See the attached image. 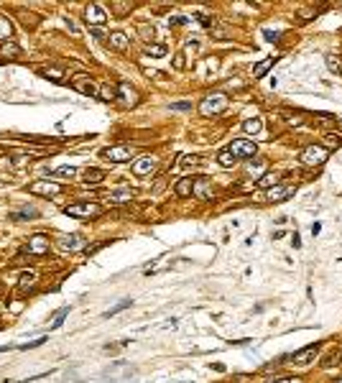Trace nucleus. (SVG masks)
Here are the masks:
<instances>
[{
	"label": "nucleus",
	"mask_w": 342,
	"mask_h": 383,
	"mask_svg": "<svg viewBox=\"0 0 342 383\" xmlns=\"http://www.w3.org/2000/svg\"><path fill=\"white\" fill-rule=\"evenodd\" d=\"M146 54H148V57H153V59H161V57H166V46L153 44V46H148V49H146Z\"/></svg>",
	"instance_id": "obj_27"
},
{
	"label": "nucleus",
	"mask_w": 342,
	"mask_h": 383,
	"mask_svg": "<svg viewBox=\"0 0 342 383\" xmlns=\"http://www.w3.org/2000/svg\"><path fill=\"white\" fill-rule=\"evenodd\" d=\"M325 138H327V146H335V149H337V146H342L340 136H332V133H327Z\"/></svg>",
	"instance_id": "obj_36"
},
{
	"label": "nucleus",
	"mask_w": 342,
	"mask_h": 383,
	"mask_svg": "<svg viewBox=\"0 0 342 383\" xmlns=\"http://www.w3.org/2000/svg\"><path fill=\"white\" fill-rule=\"evenodd\" d=\"M235 161H238V158H235L232 153L227 151V149H225V151H220V153H217V163H220L222 169H230V166H235Z\"/></svg>",
	"instance_id": "obj_22"
},
{
	"label": "nucleus",
	"mask_w": 342,
	"mask_h": 383,
	"mask_svg": "<svg viewBox=\"0 0 342 383\" xmlns=\"http://www.w3.org/2000/svg\"><path fill=\"white\" fill-rule=\"evenodd\" d=\"M105 179V171L102 169H87L84 171V181L87 184H97V181H102Z\"/></svg>",
	"instance_id": "obj_24"
},
{
	"label": "nucleus",
	"mask_w": 342,
	"mask_h": 383,
	"mask_svg": "<svg viewBox=\"0 0 342 383\" xmlns=\"http://www.w3.org/2000/svg\"><path fill=\"white\" fill-rule=\"evenodd\" d=\"M325 62H327V69H330V72H335V75L340 72V64H337V59H332V57H325Z\"/></svg>",
	"instance_id": "obj_34"
},
{
	"label": "nucleus",
	"mask_w": 342,
	"mask_h": 383,
	"mask_svg": "<svg viewBox=\"0 0 342 383\" xmlns=\"http://www.w3.org/2000/svg\"><path fill=\"white\" fill-rule=\"evenodd\" d=\"M33 286H36V273H23L21 281H18V291L21 294H28Z\"/></svg>",
	"instance_id": "obj_20"
},
{
	"label": "nucleus",
	"mask_w": 342,
	"mask_h": 383,
	"mask_svg": "<svg viewBox=\"0 0 342 383\" xmlns=\"http://www.w3.org/2000/svg\"><path fill=\"white\" fill-rule=\"evenodd\" d=\"M71 87L77 89V92H82V95H87V97H92V95H97V87H95V82L89 79L87 75H77L71 79Z\"/></svg>",
	"instance_id": "obj_12"
},
{
	"label": "nucleus",
	"mask_w": 342,
	"mask_h": 383,
	"mask_svg": "<svg viewBox=\"0 0 342 383\" xmlns=\"http://www.w3.org/2000/svg\"><path fill=\"white\" fill-rule=\"evenodd\" d=\"M131 304H133L131 299H123L120 304H115V306H113V309H107V312H105V317H113V314H118V312H123V309H128V306H131Z\"/></svg>",
	"instance_id": "obj_31"
},
{
	"label": "nucleus",
	"mask_w": 342,
	"mask_h": 383,
	"mask_svg": "<svg viewBox=\"0 0 342 383\" xmlns=\"http://www.w3.org/2000/svg\"><path fill=\"white\" fill-rule=\"evenodd\" d=\"M46 77H49L51 82H64V79H62V72H59V69H46Z\"/></svg>",
	"instance_id": "obj_35"
},
{
	"label": "nucleus",
	"mask_w": 342,
	"mask_h": 383,
	"mask_svg": "<svg viewBox=\"0 0 342 383\" xmlns=\"http://www.w3.org/2000/svg\"><path fill=\"white\" fill-rule=\"evenodd\" d=\"M291 243H294V248H299V245H301V240H299V235H296V232H294V238H291Z\"/></svg>",
	"instance_id": "obj_48"
},
{
	"label": "nucleus",
	"mask_w": 342,
	"mask_h": 383,
	"mask_svg": "<svg viewBox=\"0 0 342 383\" xmlns=\"http://www.w3.org/2000/svg\"><path fill=\"white\" fill-rule=\"evenodd\" d=\"M197 18H200V23H202V26H207V28L212 26V18H209V15H202V13H200Z\"/></svg>",
	"instance_id": "obj_42"
},
{
	"label": "nucleus",
	"mask_w": 342,
	"mask_h": 383,
	"mask_svg": "<svg viewBox=\"0 0 342 383\" xmlns=\"http://www.w3.org/2000/svg\"><path fill=\"white\" fill-rule=\"evenodd\" d=\"M189 107H192L189 102H174L171 105V110H189Z\"/></svg>",
	"instance_id": "obj_41"
},
{
	"label": "nucleus",
	"mask_w": 342,
	"mask_h": 383,
	"mask_svg": "<svg viewBox=\"0 0 342 383\" xmlns=\"http://www.w3.org/2000/svg\"><path fill=\"white\" fill-rule=\"evenodd\" d=\"M317 348H304V350H299V353H294L289 360L294 363V366H309V363H314V358H317Z\"/></svg>",
	"instance_id": "obj_13"
},
{
	"label": "nucleus",
	"mask_w": 342,
	"mask_h": 383,
	"mask_svg": "<svg viewBox=\"0 0 342 383\" xmlns=\"http://www.w3.org/2000/svg\"><path fill=\"white\" fill-rule=\"evenodd\" d=\"M194 192H197L202 199L209 197V184H207V179H197V181H194Z\"/></svg>",
	"instance_id": "obj_26"
},
{
	"label": "nucleus",
	"mask_w": 342,
	"mask_h": 383,
	"mask_svg": "<svg viewBox=\"0 0 342 383\" xmlns=\"http://www.w3.org/2000/svg\"><path fill=\"white\" fill-rule=\"evenodd\" d=\"M113 8H115V10H120V13H123V10H131V3H115V5H113Z\"/></svg>",
	"instance_id": "obj_43"
},
{
	"label": "nucleus",
	"mask_w": 342,
	"mask_h": 383,
	"mask_svg": "<svg viewBox=\"0 0 342 383\" xmlns=\"http://www.w3.org/2000/svg\"><path fill=\"white\" fill-rule=\"evenodd\" d=\"M266 39H268V41H276V39H278V33H276V31H266Z\"/></svg>",
	"instance_id": "obj_47"
},
{
	"label": "nucleus",
	"mask_w": 342,
	"mask_h": 383,
	"mask_svg": "<svg viewBox=\"0 0 342 383\" xmlns=\"http://www.w3.org/2000/svg\"><path fill=\"white\" fill-rule=\"evenodd\" d=\"M0 41H13V23L5 15H0Z\"/></svg>",
	"instance_id": "obj_21"
},
{
	"label": "nucleus",
	"mask_w": 342,
	"mask_h": 383,
	"mask_svg": "<svg viewBox=\"0 0 342 383\" xmlns=\"http://www.w3.org/2000/svg\"><path fill=\"white\" fill-rule=\"evenodd\" d=\"M335 383H342V378H340V381H335Z\"/></svg>",
	"instance_id": "obj_50"
},
{
	"label": "nucleus",
	"mask_w": 342,
	"mask_h": 383,
	"mask_svg": "<svg viewBox=\"0 0 342 383\" xmlns=\"http://www.w3.org/2000/svg\"><path fill=\"white\" fill-rule=\"evenodd\" d=\"M276 62H278V57H268V59H263V62H258L256 67H253V77L256 79H261V77H266V72L274 67Z\"/></svg>",
	"instance_id": "obj_16"
},
{
	"label": "nucleus",
	"mask_w": 342,
	"mask_h": 383,
	"mask_svg": "<svg viewBox=\"0 0 342 383\" xmlns=\"http://www.w3.org/2000/svg\"><path fill=\"white\" fill-rule=\"evenodd\" d=\"M325 366H327V368H330V366H337V355H330V358H327V363H325Z\"/></svg>",
	"instance_id": "obj_46"
},
{
	"label": "nucleus",
	"mask_w": 342,
	"mask_h": 383,
	"mask_svg": "<svg viewBox=\"0 0 342 383\" xmlns=\"http://www.w3.org/2000/svg\"><path fill=\"white\" fill-rule=\"evenodd\" d=\"M84 21L89 23V26H102L105 21H107V13H105V8L102 5H97V3H89L87 8H84Z\"/></svg>",
	"instance_id": "obj_8"
},
{
	"label": "nucleus",
	"mask_w": 342,
	"mask_h": 383,
	"mask_svg": "<svg viewBox=\"0 0 342 383\" xmlns=\"http://www.w3.org/2000/svg\"><path fill=\"white\" fill-rule=\"evenodd\" d=\"M131 199H133V192H131V189H120V192L107 194V202H110V205H125V202H131Z\"/></svg>",
	"instance_id": "obj_18"
},
{
	"label": "nucleus",
	"mask_w": 342,
	"mask_h": 383,
	"mask_svg": "<svg viewBox=\"0 0 342 383\" xmlns=\"http://www.w3.org/2000/svg\"><path fill=\"white\" fill-rule=\"evenodd\" d=\"M57 245H59L62 250H69V253H74V250H82V248H84V238H82V235H77V232H69V235H59V238H57Z\"/></svg>",
	"instance_id": "obj_10"
},
{
	"label": "nucleus",
	"mask_w": 342,
	"mask_h": 383,
	"mask_svg": "<svg viewBox=\"0 0 342 383\" xmlns=\"http://www.w3.org/2000/svg\"><path fill=\"white\" fill-rule=\"evenodd\" d=\"M74 174H77V169H74V166H62V169H57L51 176H69V179H71Z\"/></svg>",
	"instance_id": "obj_32"
},
{
	"label": "nucleus",
	"mask_w": 342,
	"mask_h": 383,
	"mask_svg": "<svg viewBox=\"0 0 342 383\" xmlns=\"http://www.w3.org/2000/svg\"><path fill=\"white\" fill-rule=\"evenodd\" d=\"M105 245H107V240H105V243H97V245H87V248H84V253H87V256H92V253H97V250H100V248H105Z\"/></svg>",
	"instance_id": "obj_38"
},
{
	"label": "nucleus",
	"mask_w": 342,
	"mask_h": 383,
	"mask_svg": "<svg viewBox=\"0 0 342 383\" xmlns=\"http://www.w3.org/2000/svg\"><path fill=\"white\" fill-rule=\"evenodd\" d=\"M276 184H278V174H263V176L258 179V187H263V189H266V187L271 189Z\"/></svg>",
	"instance_id": "obj_25"
},
{
	"label": "nucleus",
	"mask_w": 342,
	"mask_h": 383,
	"mask_svg": "<svg viewBox=\"0 0 342 383\" xmlns=\"http://www.w3.org/2000/svg\"><path fill=\"white\" fill-rule=\"evenodd\" d=\"M169 23H171V26H184V23H189V18H184V15H174V18H169Z\"/></svg>",
	"instance_id": "obj_37"
},
{
	"label": "nucleus",
	"mask_w": 342,
	"mask_h": 383,
	"mask_svg": "<svg viewBox=\"0 0 342 383\" xmlns=\"http://www.w3.org/2000/svg\"><path fill=\"white\" fill-rule=\"evenodd\" d=\"M248 169H250L253 174H258V171H263V161H256V163L250 161V163H248Z\"/></svg>",
	"instance_id": "obj_39"
},
{
	"label": "nucleus",
	"mask_w": 342,
	"mask_h": 383,
	"mask_svg": "<svg viewBox=\"0 0 342 383\" xmlns=\"http://www.w3.org/2000/svg\"><path fill=\"white\" fill-rule=\"evenodd\" d=\"M128 44H131V39H128L125 33H120V31L110 33V46H113V49H118V51H125V49H128Z\"/></svg>",
	"instance_id": "obj_17"
},
{
	"label": "nucleus",
	"mask_w": 342,
	"mask_h": 383,
	"mask_svg": "<svg viewBox=\"0 0 342 383\" xmlns=\"http://www.w3.org/2000/svg\"><path fill=\"white\" fill-rule=\"evenodd\" d=\"M69 314V306H64V309H59L57 314H54V319H51V330H57V327H62L64 324V317Z\"/></svg>",
	"instance_id": "obj_28"
},
{
	"label": "nucleus",
	"mask_w": 342,
	"mask_h": 383,
	"mask_svg": "<svg viewBox=\"0 0 342 383\" xmlns=\"http://www.w3.org/2000/svg\"><path fill=\"white\" fill-rule=\"evenodd\" d=\"M28 192L39 194V197H57V194H62V184H57L51 179H39V181L28 184Z\"/></svg>",
	"instance_id": "obj_4"
},
{
	"label": "nucleus",
	"mask_w": 342,
	"mask_h": 383,
	"mask_svg": "<svg viewBox=\"0 0 342 383\" xmlns=\"http://www.w3.org/2000/svg\"><path fill=\"white\" fill-rule=\"evenodd\" d=\"M23 217H39V212H36L33 207H26V210H21V212H13V215H10V220H23Z\"/></svg>",
	"instance_id": "obj_29"
},
{
	"label": "nucleus",
	"mask_w": 342,
	"mask_h": 383,
	"mask_svg": "<svg viewBox=\"0 0 342 383\" xmlns=\"http://www.w3.org/2000/svg\"><path fill=\"white\" fill-rule=\"evenodd\" d=\"M319 230H322V225H319V223H314V225H312V235H317Z\"/></svg>",
	"instance_id": "obj_49"
},
{
	"label": "nucleus",
	"mask_w": 342,
	"mask_h": 383,
	"mask_svg": "<svg viewBox=\"0 0 342 383\" xmlns=\"http://www.w3.org/2000/svg\"><path fill=\"white\" fill-rule=\"evenodd\" d=\"M102 158H107L113 163H125L133 158V151L128 146H110V149H102Z\"/></svg>",
	"instance_id": "obj_7"
},
{
	"label": "nucleus",
	"mask_w": 342,
	"mask_h": 383,
	"mask_svg": "<svg viewBox=\"0 0 342 383\" xmlns=\"http://www.w3.org/2000/svg\"><path fill=\"white\" fill-rule=\"evenodd\" d=\"M23 253H28V256H46V253H49V238H46V235H33V238H28Z\"/></svg>",
	"instance_id": "obj_6"
},
{
	"label": "nucleus",
	"mask_w": 342,
	"mask_h": 383,
	"mask_svg": "<svg viewBox=\"0 0 342 383\" xmlns=\"http://www.w3.org/2000/svg\"><path fill=\"white\" fill-rule=\"evenodd\" d=\"M227 151L232 153L235 158H253V156H256V143L248 141V138H238V141L230 143Z\"/></svg>",
	"instance_id": "obj_5"
},
{
	"label": "nucleus",
	"mask_w": 342,
	"mask_h": 383,
	"mask_svg": "<svg viewBox=\"0 0 342 383\" xmlns=\"http://www.w3.org/2000/svg\"><path fill=\"white\" fill-rule=\"evenodd\" d=\"M46 342V337H39V340H33V342H26V345H18V350H31V348H39V345H44Z\"/></svg>",
	"instance_id": "obj_33"
},
{
	"label": "nucleus",
	"mask_w": 342,
	"mask_h": 383,
	"mask_svg": "<svg viewBox=\"0 0 342 383\" xmlns=\"http://www.w3.org/2000/svg\"><path fill=\"white\" fill-rule=\"evenodd\" d=\"M274 383H304L301 378H281V381H274Z\"/></svg>",
	"instance_id": "obj_45"
},
{
	"label": "nucleus",
	"mask_w": 342,
	"mask_h": 383,
	"mask_svg": "<svg viewBox=\"0 0 342 383\" xmlns=\"http://www.w3.org/2000/svg\"><path fill=\"white\" fill-rule=\"evenodd\" d=\"M184 64H187V62H184V54H176V59H174V67H176V69H184Z\"/></svg>",
	"instance_id": "obj_40"
},
{
	"label": "nucleus",
	"mask_w": 342,
	"mask_h": 383,
	"mask_svg": "<svg viewBox=\"0 0 342 383\" xmlns=\"http://www.w3.org/2000/svg\"><path fill=\"white\" fill-rule=\"evenodd\" d=\"M64 215L89 220V217H100V215H102V207L95 205V202H74V205H67V207H64Z\"/></svg>",
	"instance_id": "obj_2"
},
{
	"label": "nucleus",
	"mask_w": 342,
	"mask_h": 383,
	"mask_svg": "<svg viewBox=\"0 0 342 383\" xmlns=\"http://www.w3.org/2000/svg\"><path fill=\"white\" fill-rule=\"evenodd\" d=\"M0 57H5V59H15V57H21V46H18L15 41H5V44L0 46Z\"/></svg>",
	"instance_id": "obj_19"
},
{
	"label": "nucleus",
	"mask_w": 342,
	"mask_h": 383,
	"mask_svg": "<svg viewBox=\"0 0 342 383\" xmlns=\"http://www.w3.org/2000/svg\"><path fill=\"white\" fill-rule=\"evenodd\" d=\"M115 97H118V92H115L113 87H107V84H105V87H100V100L110 102V100H115Z\"/></svg>",
	"instance_id": "obj_30"
},
{
	"label": "nucleus",
	"mask_w": 342,
	"mask_h": 383,
	"mask_svg": "<svg viewBox=\"0 0 342 383\" xmlns=\"http://www.w3.org/2000/svg\"><path fill=\"white\" fill-rule=\"evenodd\" d=\"M261 128H263L261 118H250V120H245V123H243V131H245V133H250V136L261 133Z\"/></svg>",
	"instance_id": "obj_23"
},
{
	"label": "nucleus",
	"mask_w": 342,
	"mask_h": 383,
	"mask_svg": "<svg viewBox=\"0 0 342 383\" xmlns=\"http://www.w3.org/2000/svg\"><path fill=\"white\" fill-rule=\"evenodd\" d=\"M115 92H118V97L123 100V105L125 107H136L138 105V92L128 84V82H120L118 87H115Z\"/></svg>",
	"instance_id": "obj_11"
},
{
	"label": "nucleus",
	"mask_w": 342,
	"mask_h": 383,
	"mask_svg": "<svg viewBox=\"0 0 342 383\" xmlns=\"http://www.w3.org/2000/svg\"><path fill=\"white\" fill-rule=\"evenodd\" d=\"M299 158H301L304 166H322V163L330 158V151H327L325 146H307Z\"/></svg>",
	"instance_id": "obj_3"
},
{
	"label": "nucleus",
	"mask_w": 342,
	"mask_h": 383,
	"mask_svg": "<svg viewBox=\"0 0 342 383\" xmlns=\"http://www.w3.org/2000/svg\"><path fill=\"white\" fill-rule=\"evenodd\" d=\"M194 181H197V179H192V176H184V179H179V184L174 187L176 197H189V194L194 192Z\"/></svg>",
	"instance_id": "obj_15"
},
{
	"label": "nucleus",
	"mask_w": 342,
	"mask_h": 383,
	"mask_svg": "<svg viewBox=\"0 0 342 383\" xmlns=\"http://www.w3.org/2000/svg\"><path fill=\"white\" fill-rule=\"evenodd\" d=\"M92 36H95L97 41H105V36H107V33H102L100 28H92Z\"/></svg>",
	"instance_id": "obj_44"
},
{
	"label": "nucleus",
	"mask_w": 342,
	"mask_h": 383,
	"mask_svg": "<svg viewBox=\"0 0 342 383\" xmlns=\"http://www.w3.org/2000/svg\"><path fill=\"white\" fill-rule=\"evenodd\" d=\"M156 163H158V158L153 156V153H146V156H140L133 161V174L136 176H148L153 169H156Z\"/></svg>",
	"instance_id": "obj_9"
},
{
	"label": "nucleus",
	"mask_w": 342,
	"mask_h": 383,
	"mask_svg": "<svg viewBox=\"0 0 342 383\" xmlns=\"http://www.w3.org/2000/svg\"><path fill=\"white\" fill-rule=\"evenodd\" d=\"M296 189L294 187H281V184H276V187H271L268 192H266V199L268 202H283L286 197H291Z\"/></svg>",
	"instance_id": "obj_14"
},
{
	"label": "nucleus",
	"mask_w": 342,
	"mask_h": 383,
	"mask_svg": "<svg viewBox=\"0 0 342 383\" xmlns=\"http://www.w3.org/2000/svg\"><path fill=\"white\" fill-rule=\"evenodd\" d=\"M227 95L225 92H212V95H207L205 100L200 102V113L205 115V118H209V115H220L225 107H227Z\"/></svg>",
	"instance_id": "obj_1"
}]
</instances>
